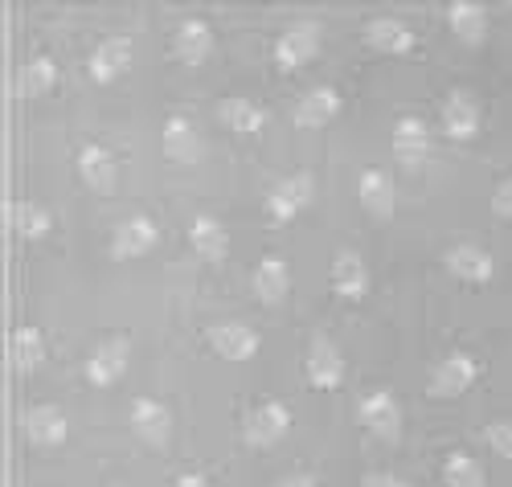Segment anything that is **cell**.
<instances>
[{
	"instance_id": "7a4b0ae2",
	"label": "cell",
	"mask_w": 512,
	"mask_h": 487,
	"mask_svg": "<svg viewBox=\"0 0 512 487\" xmlns=\"http://www.w3.org/2000/svg\"><path fill=\"white\" fill-rule=\"evenodd\" d=\"M357 422L377 434L381 442H398L402 434V406H398V397L390 389H369L361 393V402H357Z\"/></svg>"
},
{
	"instance_id": "4316f807",
	"label": "cell",
	"mask_w": 512,
	"mask_h": 487,
	"mask_svg": "<svg viewBox=\"0 0 512 487\" xmlns=\"http://www.w3.org/2000/svg\"><path fill=\"white\" fill-rule=\"evenodd\" d=\"M218 123L238 131V136H254V131H263L267 127V111L259 103H250V99H222L218 103Z\"/></svg>"
},
{
	"instance_id": "ffe728a7",
	"label": "cell",
	"mask_w": 512,
	"mask_h": 487,
	"mask_svg": "<svg viewBox=\"0 0 512 487\" xmlns=\"http://www.w3.org/2000/svg\"><path fill=\"white\" fill-rule=\"evenodd\" d=\"M250 287H254V295H259V303L279 307V303L287 299V291H291V271H287V262H283L279 254L259 258V267H254V275H250Z\"/></svg>"
},
{
	"instance_id": "ba28073f",
	"label": "cell",
	"mask_w": 512,
	"mask_h": 487,
	"mask_svg": "<svg viewBox=\"0 0 512 487\" xmlns=\"http://www.w3.org/2000/svg\"><path fill=\"white\" fill-rule=\"evenodd\" d=\"M304 373H308V385L324 389V393L345 381V357H340V348L328 336H312L308 357H304Z\"/></svg>"
},
{
	"instance_id": "484cf974",
	"label": "cell",
	"mask_w": 512,
	"mask_h": 487,
	"mask_svg": "<svg viewBox=\"0 0 512 487\" xmlns=\"http://www.w3.org/2000/svg\"><path fill=\"white\" fill-rule=\"evenodd\" d=\"M115 156L103 148V144H87L78 152V176H82V185L95 189V193H111L115 189Z\"/></svg>"
},
{
	"instance_id": "3957f363",
	"label": "cell",
	"mask_w": 512,
	"mask_h": 487,
	"mask_svg": "<svg viewBox=\"0 0 512 487\" xmlns=\"http://www.w3.org/2000/svg\"><path fill=\"white\" fill-rule=\"evenodd\" d=\"M287 430H291V410L283 402H259L242 418V438L254 451H267L275 442H283Z\"/></svg>"
},
{
	"instance_id": "cb8c5ba5",
	"label": "cell",
	"mask_w": 512,
	"mask_h": 487,
	"mask_svg": "<svg viewBox=\"0 0 512 487\" xmlns=\"http://www.w3.org/2000/svg\"><path fill=\"white\" fill-rule=\"evenodd\" d=\"M447 25H451V33L463 41V46H484V37H488V9L476 5V0H451V5H447Z\"/></svg>"
},
{
	"instance_id": "44dd1931",
	"label": "cell",
	"mask_w": 512,
	"mask_h": 487,
	"mask_svg": "<svg viewBox=\"0 0 512 487\" xmlns=\"http://www.w3.org/2000/svg\"><path fill=\"white\" fill-rule=\"evenodd\" d=\"M365 41H369V50H377V54L402 58V54L414 50V29L406 21H398V17H373L365 25Z\"/></svg>"
},
{
	"instance_id": "e575fe53",
	"label": "cell",
	"mask_w": 512,
	"mask_h": 487,
	"mask_svg": "<svg viewBox=\"0 0 512 487\" xmlns=\"http://www.w3.org/2000/svg\"><path fill=\"white\" fill-rule=\"evenodd\" d=\"M173 487H209V479H205L201 471H185V475H177Z\"/></svg>"
},
{
	"instance_id": "9a60e30c",
	"label": "cell",
	"mask_w": 512,
	"mask_h": 487,
	"mask_svg": "<svg viewBox=\"0 0 512 487\" xmlns=\"http://www.w3.org/2000/svg\"><path fill=\"white\" fill-rule=\"evenodd\" d=\"M160 148H164V156L173 160V164H197L201 152H205V144H201V136H197L193 119H185V115H168V119H164Z\"/></svg>"
},
{
	"instance_id": "8992f818",
	"label": "cell",
	"mask_w": 512,
	"mask_h": 487,
	"mask_svg": "<svg viewBox=\"0 0 512 487\" xmlns=\"http://www.w3.org/2000/svg\"><path fill=\"white\" fill-rule=\"evenodd\" d=\"M160 230H156V221L148 213H132V217H123L119 226L111 230V258L119 262H132V258H144L152 246H156Z\"/></svg>"
},
{
	"instance_id": "5b68a950",
	"label": "cell",
	"mask_w": 512,
	"mask_h": 487,
	"mask_svg": "<svg viewBox=\"0 0 512 487\" xmlns=\"http://www.w3.org/2000/svg\"><path fill=\"white\" fill-rule=\"evenodd\" d=\"M320 54V25L316 21H295L275 41V66L279 70H304Z\"/></svg>"
},
{
	"instance_id": "6da1fadb",
	"label": "cell",
	"mask_w": 512,
	"mask_h": 487,
	"mask_svg": "<svg viewBox=\"0 0 512 487\" xmlns=\"http://www.w3.org/2000/svg\"><path fill=\"white\" fill-rule=\"evenodd\" d=\"M312 193H316V181H312V172H287L283 181L271 185L267 193V217L275 221V226H287L291 217H300L308 205H312Z\"/></svg>"
},
{
	"instance_id": "30bf717a",
	"label": "cell",
	"mask_w": 512,
	"mask_h": 487,
	"mask_svg": "<svg viewBox=\"0 0 512 487\" xmlns=\"http://www.w3.org/2000/svg\"><path fill=\"white\" fill-rule=\"evenodd\" d=\"M443 267L459 279V283H492V271H496V262H492V254L484 250V246H476V242H455V246H447V254H443Z\"/></svg>"
},
{
	"instance_id": "7c38bea8",
	"label": "cell",
	"mask_w": 512,
	"mask_h": 487,
	"mask_svg": "<svg viewBox=\"0 0 512 487\" xmlns=\"http://www.w3.org/2000/svg\"><path fill=\"white\" fill-rule=\"evenodd\" d=\"M127 422H132V434H140V442H148V447H164L173 438V414L156 397H136Z\"/></svg>"
},
{
	"instance_id": "f1b7e54d",
	"label": "cell",
	"mask_w": 512,
	"mask_h": 487,
	"mask_svg": "<svg viewBox=\"0 0 512 487\" xmlns=\"http://www.w3.org/2000/svg\"><path fill=\"white\" fill-rule=\"evenodd\" d=\"M9 361L21 369V373H33V369H41V361H46V340H41V332L37 328H17L13 332V340H9Z\"/></svg>"
},
{
	"instance_id": "d4e9b609",
	"label": "cell",
	"mask_w": 512,
	"mask_h": 487,
	"mask_svg": "<svg viewBox=\"0 0 512 487\" xmlns=\"http://www.w3.org/2000/svg\"><path fill=\"white\" fill-rule=\"evenodd\" d=\"M54 82H58V62L50 54H33L21 62L17 70V95L21 99H41V95H50L54 91Z\"/></svg>"
},
{
	"instance_id": "4fadbf2b",
	"label": "cell",
	"mask_w": 512,
	"mask_h": 487,
	"mask_svg": "<svg viewBox=\"0 0 512 487\" xmlns=\"http://www.w3.org/2000/svg\"><path fill=\"white\" fill-rule=\"evenodd\" d=\"M205 340H209V348L218 352L222 361H234V365L250 361L254 352H259V336H254V328H246V324H238V320L213 324V328L205 332Z\"/></svg>"
},
{
	"instance_id": "d6986e66",
	"label": "cell",
	"mask_w": 512,
	"mask_h": 487,
	"mask_svg": "<svg viewBox=\"0 0 512 487\" xmlns=\"http://www.w3.org/2000/svg\"><path fill=\"white\" fill-rule=\"evenodd\" d=\"M213 54V29L201 17H185L173 33V58L181 66H201Z\"/></svg>"
},
{
	"instance_id": "ac0fdd59",
	"label": "cell",
	"mask_w": 512,
	"mask_h": 487,
	"mask_svg": "<svg viewBox=\"0 0 512 487\" xmlns=\"http://www.w3.org/2000/svg\"><path fill=\"white\" fill-rule=\"evenodd\" d=\"M127 66H132V37H103L99 46L91 50V58H87V74L95 78V82H115Z\"/></svg>"
},
{
	"instance_id": "1f68e13d",
	"label": "cell",
	"mask_w": 512,
	"mask_h": 487,
	"mask_svg": "<svg viewBox=\"0 0 512 487\" xmlns=\"http://www.w3.org/2000/svg\"><path fill=\"white\" fill-rule=\"evenodd\" d=\"M492 213L496 217H512V172L504 176V181L496 185V193H492Z\"/></svg>"
},
{
	"instance_id": "4dcf8cb0",
	"label": "cell",
	"mask_w": 512,
	"mask_h": 487,
	"mask_svg": "<svg viewBox=\"0 0 512 487\" xmlns=\"http://www.w3.org/2000/svg\"><path fill=\"white\" fill-rule=\"evenodd\" d=\"M484 438H488V447H492L500 459H512V418L492 422V426L484 430Z\"/></svg>"
},
{
	"instance_id": "f546056e",
	"label": "cell",
	"mask_w": 512,
	"mask_h": 487,
	"mask_svg": "<svg viewBox=\"0 0 512 487\" xmlns=\"http://www.w3.org/2000/svg\"><path fill=\"white\" fill-rule=\"evenodd\" d=\"M443 483L447 487H488V475H484V467L472 455L451 451L447 463H443Z\"/></svg>"
},
{
	"instance_id": "5bb4252c",
	"label": "cell",
	"mask_w": 512,
	"mask_h": 487,
	"mask_svg": "<svg viewBox=\"0 0 512 487\" xmlns=\"http://www.w3.org/2000/svg\"><path fill=\"white\" fill-rule=\"evenodd\" d=\"M21 434L33 442V447H62L66 434H70V422L58 406H29L21 414Z\"/></svg>"
},
{
	"instance_id": "9c48e42d",
	"label": "cell",
	"mask_w": 512,
	"mask_h": 487,
	"mask_svg": "<svg viewBox=\"0 0 512 487\" xmlns=\"http://www.w3.org/2000/svg\"><path fill=\"white\" fill-rule=\"evenodd\" d=\"M443 131H447V140H459V144H467V140H476L480 136V103H476V95L472 91H451L447 99H443Z\"/></svg>"
},
{
	"instance_id": "7402d4cb",
	"label": "cell",
	"mask_w": 512,
	"mask_h": 487,
	"mask_svg": "<svg viewBox=\"0 0 512 487\" xmlns=\"http://www.w3.org/2000/svg\"><path fill=\"white\" fill-rule=\"evenodd\" d=\"M328 279H332V291L340 299H349V303L365 299V291H369V267L361 262V254H353V250H340L332 258V275Z\"/></svg>"
},
{
	"instance_id": "836d02e7",
	"label": "cell",
	"mask_w": 512,
	"mask_h": 487,
	"mask_svg": "<svg viewBox=\"0 0 512 487\" xmlns=\"http://www.w3.org/2000/svg\"><path fill=\"white\" fill-rule=\"evenodd\" d=\"M275 487H316V479H312L308 471H291V475H283Z\"/></svg>"
},
{
	"instance_id": "52a82bcc",
	"label": "cell",
	"mask_w": 512,
	"mask_h": 487,
	"mask_svg": "<svg viewBox=\"0 0 512 487\" xmlns=\"http://www.w3.org/2000/svg\"><path fill=\"white\" fill-rule=\"evenodd\" d=\"M480 377V365L467 357V352H451V357H443L435 369H431V381H426V393L431 397H459L476 385Z\"/></svg>"
},
{
	"instance_id": "e0dca14e",
	"label": "cell",
	"mask_w": 512,
	"mask_h": 487,
	"mask_svg": "<svg viewBox=\"0 0 512 487\" xmlns=\"http://www.w3.org/2000/svg\"><path fill=\"white\" fill-rule=\"evenodd\" d=\"M340 111V95L332 91V86H312V91H304L300 99H295L291 107V123L304 127V131H316V127H328Z\"/></svg>"
},
{
	"instance_id": "277c9868",
	"label": "cell",
	"mask_w": 512,
	"mask_h": 487,
	"mask_svg": "<svg viewBox=\"0 0 512 487\" xmlns=\"http://www.w3.org/2000/svg\"><path fill=\"white\" fill-rule=\"evenodd\" d=\"M127 361H132V344H127V336H107L91 348L87 365H82V373H87V381L95 389H107L115 385L123 373H127Z\"/></svg>"
},
{
	"instance_id": "8fae6325",
	"label": "cell",
	"mask_w": 512,
	"mask_h": 487,
	"mask_svg": "<svg viewBox=\"0 0 512 487\" xmlns=\"http://www.w3.org/2000/svg\"><path fill=\"white\" fill-rule=\"evenodd\" d=\"M357 201L369 217L377 221H386L394 217V205H398V189H394V176L386 168H365L357 176Z\"/></svg>"
},
{
	"instance_id": "603a6c76",
	"label": "cell",
	"mask_w": 512,
	"mask_h": 487,
	"mask_svg": "<svg viewBox=\"0 0 512 487\" xmlns=\"http://www.w3.org/2000/svg\"><path fill=\"white\" fill-rule=\"evenodd\" d=\"M189 246L197 250V258H205V262H222L226 254H230V234H226V226L213 213H197L193 221H189Z\"/></svg>"
},
{
	"instance_id": "d6a6232c",
	"label": "cell",
	"mask_w": 512,
	"mask_h": 487,
	"mask_svg": "<svg viewBox=\"0 0 512 487\" xmlns=\"http://www.w3.org/2000/svg\"><path fill=\"white\" fill-rule=\"evenodd\" d=\"M361 487H410V483L398 479L394 471H369V475H361Z\"/></svg>"
},
{
	"instance_id": "2e32d148",
	"label": "cell",
	"mask_w": 512,
	"mask_h": 487,
	"mask_svg": "<svg viewBox=\"0 0 512 487\" xmlns=\"http://www.w3.org/2000/svg\"><path fill=\"white\" fill-rule=\"evenodd\" d=\"M394 156L406 164V168H418L431 160V127H426V119L418 115H402L394 123Z\"/></svg>"
},
{
	"instance_id": "83f0119b",
	"label": "cell",
	"mask_w": 512,
	"mask_h": 487,
	"mask_svg": "<svg viewBox=\"0 0 512 487\" xmlns=\"http://www.w3.org/2000/svg\"><path fill=\"white\" fill-rule=\"evenodd\" d=\"M13 230L25 242H41V238H50V230H54V213L46 205H37V201H17L13 205Z\"/></svg>"
}]
</instances>
